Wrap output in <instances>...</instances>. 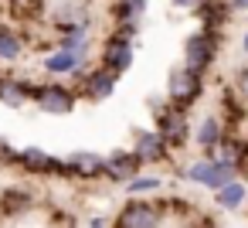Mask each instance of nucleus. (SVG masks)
Instances as JSON below:
<instances>
[{"mask_svg":"<svg viewBox=\"0 0 248 228\" xmlns=\"http://www.w3.org/2000/svg\"><path fill=\"white\" fill-rule=\"evenodd\" d=\"M136 157H140V163L143 167H160V163H167L170 160V147L160 140V133L156 130H136L133 133V147H129Z\"/></svg>","mask_w":248,"mask_h":228,"instance_id":"10","label":"nucleus"},{"mask_svg":"<svg viewBox=\"0 0 248 228\" xmlns=\"http://www.w3.org/2000/svg\"><path fill=\"white\" fill-rule=\"evenodd\" d=\"M231 4L228 0H207V4L197 11V21H201V31H214V34H221L224 28H228V21H231Z\"/></svg>","mask_w":248,"mask_h":228,"instance_id":"15","label":"nucleus"},{"mask_svg":"<svg viewBox=\"0 0 248 228\" xmlns=\"http://www.w3.org/2000/svg\"><path fill=\"white\" fill-rule=\"evenodd\" d=\"M241 51L248 55V31H245V38H241Z\"/></svg>","mask_w":248,"mask_h":228,"instance_id":"28","label":"nucleus"},{"mask_svg":"<svg viewBox=\"0 0 248 228\" xmlns=\"http://www.w3.org/2000/svg\"><path fill=\"white\" fill-rule=\"evenodd\" d=\"M136 34H140V21L133 24H116L109 31V38L99 45V65L109 68L112 75H126L136 62Z\"/></svg>","mask_w":248,"mask_h":228,"instance_id":"1","label":"nucleus"},{"mask_svg":"<svg viewBox=\"0 0 248 228\" xmlns=\"http://www.w3.org/2000/svg\"><path fill=\"white\" fill-rule=\"evenodd\" d=\"M89 228H112V218H106V214H95V218H89Z\"/></svg>","mask_w":248,"mask_h":228,"instance_id":"26","label":"nucleus"},{"mask_svg":"<svg viewBox=\"0 0 248 228\" xmlns=\"http://www.w3.org/2000/svg\"><path fill=\"white\" fill-rule=\"evenodd\" d=\"M214 204H217L221 211H238L241 204H248V187H245V180H234V184L221 187V191L214 194Z\"/></svg>","mask_w":248,"mask_h":228,"instance_id":"19","label":"nucleus"},{"mask_svg":"<svg viewBox=\"0 0 248 228\" xmlns=\"http://www.w3.org/2000/svg\"><path fill=\"white\" fill-rule=\"evenodd\" d=\"M17 150H21V147L0 140V167H17Z\"/></svg>","mask_w":248,"mask_h":228,"instance_id":"23","label":"nucleus"},{"mask_svg":"<svg viewBox=\"0 0 248 228\" xmlns=\"http://www.w3.org/2000/svg\"><path fill=\"white\" fill-rule=\"evenodd\" d=\"M163 214L167 204L146 201V197H129L119 214L112 218V228H163Z\"/></svg>","mask_w":248,"mask_h":228,"instance_id":"6","label":"nucleus"},{"mask_svg":"<svg viewBox=\"0 0 248 228\" xmlns=\"http://www.w3.org/2000/svg\"><path fill=\"white\" fill-rule=\"evenodd\" d=\"M201 99H204V75H197V72H190L184 65L170 68V75H167V102L177 106L180 113H187Z\"/></svg>","mask_w":248,"mask_h":228,"instance_id":"4","label":"nucleus"},{"mask_svg":"<svg viewBox=\"0 0 248 228\" xmlns=\"http://www.w3.org/2000/svg\"><path fill=\"white\" fill-rule=\"evenodd\" d=\"M17 170L28 177H45V180H68V163L58 153H48L45 147H21L17 150Z\"/></svg>","mask_w":248,"mask_h":228,"instance_id":"3","label":"nucleus"},{"mask_svg":"<svg viewBox=\"0 0 248 228\" xmlns=\"http://www.w3.org/2000/svg\"><path fill=\"white\" fill-rule=\"evenodd\" d=\"M207 174H211V160H204V157H201V160H194L190 167H184V170H180V177H184V180L201 184V187L207 184Z\"/></svg>","mask_w":248,"mask_h":228,"instance_id":"22","label":"nucleus"},{"mask_svg":"<svg viewBox=\"0 0 248 228\" xmlns=\"http://www.w3.org/2000/svg\"><path fill=\"white\" fill-rule=\"evenodd\" d=\"M217 102H221V113H224V133H241V126H245V119H248V102H245V96L234 89V85H228V89H221V96H217Z\"/></svg>","mask_w":248,"mask_h":228,"instance_id":"13","label":"nucleus"},{"mask_svg":"<svg viewBox=\"0 0 248 228\" xmlns=\"http://www.w3.org/2000/svg\"><path fill=\"white\" fill-rule=\"evenodd\" d=\"M228 4H231L234 14H245V11H248V0H228Z\"/></svg>","mask_w":248,"mask_h":228,"instance_id":"27","label":"nucleus"},{"mask_svg":"<svg viewBox=\"0 0 248 228\" xmlns=\"http://www.w3.org/2000/svg\"><path fill=\"white\" fill-rule=\"evenodd\" d=\"M238 177H241V174H238V167H234L231 160H221V157H214V160H211V174H207V184H204V187L217 194L221 187L234 184Z\"/></svg>","mask_w":248,"mask_h":228,"instance_id":"18","label":"nucleus"},{"mask_svg":"<svg viewBox=\"0 0 248 228\" xmlns=\"http://www.w3.org/2000/svg\"><path fill=\"white\" fill-rule=\"evenodd\" d=\"M28 51V38L14 24H0V62H21Z\"/></svg>","mask_w":248,"mask_h":228,"instance_id":"16","label":"nucleus"},{"mask_svg":"<svg viewBox=\"0 0 248 228\" xmlns=\"http://www.w3.org/2000/svg\"><path fill=\"white\" fill-rule=\"evenodd\" d=\"M221 140H224V123H221V116H214V113L204 116V119L197 123V130H194V143H197L201 157H204V160H214Z\"/></svg>","mask_w":248,"mask_h":228,"instance_id":"14","label":"nucleus"},{"mask_svg":"<svg viewBox=\"0 0 248 228\" xmlns=\"http://www.w3.org/2000/svg\"><path fill=\"white\" fill-rule=\"evenodd\" d=\"M34 208V197H31V191H21V187H7L4 194H0V211H7V214H24V211H31Z\"/></svg>","mask_w":248,"mask_h":228,"instance_id":"20","label":"nucleus"},{"mask_svg":"<svg viewBox=\"0 0 248 228\" xmlns=\"http://www.w3.org/2000/svg\"><path fill=\"white\" fill-rule=\"evenodd\" d=\"M116 85H119V75H112V72L102 68V65H92V68H85V72L75 79L72 89H75L78 99H85V102H106V99H112Z\"/></svg>","mask_w":248,"mask_h":228,"instance_id":"8","label":"nucleus"},{"mask_svg":"<svg viewBox=\"0 0 248 228\" xmlns=\"http://www.w3.org/2000/svg\"><path fill=\"white\" fill-rule=\"evenodd\" d=\"M234 89L248 99V65H245V68H238V75H234Z\"/></svg>","mask_w":248,"mask_h":228,"instance_id":"24","label":"nucleus"},{"mask_svg":"<svg viewBox=\"0 0 248 228\" xmlns=\"http://www.w3.org/2000/svg\"><path fill=\"white\" fill-rule=\"evenodd\" d=\"M140 174H143V163H140V157L133 150H112V153H106V180L109 184H123L126 187Z\"/></svg>","mask_w":248,"mask_h":228,"instance_id":"12","label":"nucleus"},{"mask_svg":"<svg viewBox=\"0 0 248 228\" xmlns=\"http://www.w3.org/2000/svg\"><path fill=\"white\" fill-rule=\"evenodd\" d=\"M163 187V180L156 177V174H140V177H133L129 184H126V194L129 197H146V194H156Z\"/></svg>","mask_w":248,"mask_h":228,"instance_id":"21","label":"nucleus"},{"mask_svg":"<svg viewBox=\"0 0 248 228\" xmlns=\"http://www.w3.org/2000/svg\"><path fill=\"white\" fill-rule=\"evenodd\" d=\"M217 51H221V34L194 31L184 41V68H190L197 75H207L214 68V62H217Z\"/></svg>","mask_w":248,"mask_h":228,"instance_id":"5","label":"nucleus"},{"mask_svg":"<svg viewBox=\"0 0 248 228\" xmlns=\"http://www.w3.org/2000/svg\"><path fill=\"white\" fill-rule=\"evenodd\" d=\"M150 109H153V130L160 133V140L177 153V150H187V143H190V119H187V113H180L177 106H170L167 99L163 102H150Z\"/></svg>","mask_w":248,"mask_h":228,"instance_id":"2","label":"nucleus"},{"mask_svg":"<svg viewBox=\"0 0 248 228\" xmlns=\"http://www.w3.org/2000/svg\"><path fill=\"white\" fill-rule=\"evenodd\" d=\"M85 68H92L89 65V58H82V55H72V51H48L45 58H41V72L51 79V82H62V79H78Z\"/></svg>","mask_w":248,"mask_h":228,"instance_id":"9","label":"nucleus"},{"mask_svg":"<svg viewBox=\"0 0 248 228\" xmlns=\"http://www.w3.org/2000/svg\"><path fill=\"white\" fill-rule=\"evenodd\" d=\"M170 4H173V7H180V11H194V14H197V11L207 4V0H170Z\"/></svg>","mask_w":248,"mask_h":228,"instance_id":"25","label":"nucleus"},{"mask_svg":"<svg viewBox=\"0 0 248 228\" xmlns=\"http://www.w3.org/2000/svg\"><path fill=\"white\" fill-rule=\"evenodd\" d=\"M78 102H82V99H78V92H75L72 85L51 82V79L41 82V85H38V96H34V106H38V113H45V116H72Z\"/></svg>","mask_w":248,"mask_h":228,"instance_id":"7","label":"nucleus"},{"mask_svg":"<svg viewBox=\"0 0 248 228\" xmlns=\"http://www.w3.org/2000/svg\"><path fill=\"white\" fill-rule=\"evenodd\" d=\"M65 163H68V180H106V157L95 150H72Z\"/></svg>","mask_w":248,"mask_h":228,"instance_id":"11","label":"nucleus"},{"mask_svg":"<svg viewBox=\"0 0 248 228\" xmlns=\"http://www.w3.org/2000/svg\"><path fill=\"white\" fill-rule=\"evenodd\" d=\"M0 75H4V72H0Z\"/></svg>","mask_w":248,"mask_h":228,"instance_id":"29","label":"nucleus"},{"mask_svg":"<svg viewBox=\"0 0 248 228\" xmlns=\"http://www.w3.org/2000/svg\"><path fill=\"white\" fill-rule=\"evenodd\" d=\"M146 7H150V0H112L109 17H112V24H133V21H143Z\"/></svg>","mask_w":248,"mask_h":228,"instance_id":"17","label":"nucleus"}]
</instances>
